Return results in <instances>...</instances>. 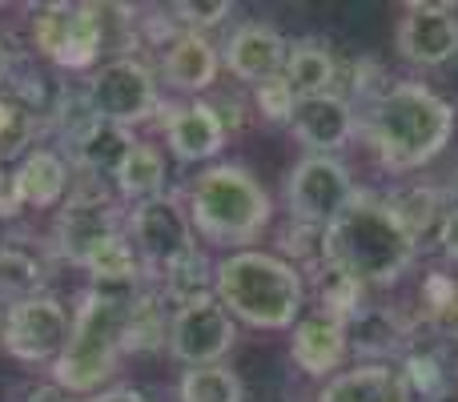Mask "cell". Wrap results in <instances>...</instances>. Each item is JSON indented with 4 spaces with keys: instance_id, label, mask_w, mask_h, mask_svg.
<instances>
[{
    "instance_id": "27",
    "label": "cell",
    "mask_w": 458,
    "mask_h": 402,
    "mask_svg": "<svg viewBox=\"0 0 458 402\" xmlns=\"http://www.w3.org/2000/svg\"><path fill=\"white\" fill-rule=\"evenodd\" d=\"M45 278H48V266L40 261V253L21 245V237L0 242V290L16 294V298H32Z\"/></svg>"
},
{
    "instance_id": "22",
    "label": "cell",
    "mask_w": 458,
    "mask_h": 402,
    "mask_svg": "<svg viewBox=\"0 0 458 402\" xmlns=\"http://www.w3.org/2000/svg\"><path fill=\"white\" fill-rule=\"evenodd\" d=\"M16 182H21L24 205L53 210L64 198V190H69V166L53 150H32V153H24L21 169H16Z\"/></svg>"
},
{
    "instance_id": "3",
    "label": "cell",
    "mask_w": 458,
    "mask_h": 402,
    "mask_svg": "<svg viewBox=\"0 0 458 402\" xmlns=\"http://www.w3.org/2000/svg\"><path fill=\"white\" fill-rule=\"evenodd\" d=\"M214 298L229 318H242L258 330H290L298 326L306 286L293 261L261 250H237L214 266Z\"/></svg>"
},
{
    "instance_id": "16",
    "label": "cell",
    "mask_w": 458,
    "mask_h": 402,
    "mask_svg": "<svg viewBox=\"0 0 458 402\" xmlns=\"http://www.w3.org/2000/svg\"><path fill=\"white\" fill-rule=\"evenodd\" d=\"M225 117L217 105L209 101H193V105H177L165 117V137L169 150H174L177 161H209L222 153L225 145Z\"/></svg>"
},
{
    "instance_id": "32",
    "label": "cell",
    "mask_w": 458,
    "mask_h": 402,
    "mask_svg": "<svg viewBox=\"0 0 458 402\" xmlns=\"http://www.w3.org/2000/svg\"><path fill=\"white\" fill-rule=\"evenodd\" d=\"M403 379H406V387H411V395H422L427 402L446 398V390H451V371H446V366L438 363V355H430V350L406 355Z\"/></svg>"
},
{
    "instance_id": "20",
    "label": "cell",
    "mask_w": 458,
    "mask_h": 402,
    "mask_svg": "<svg viewBox=\"0 0 458 402\" xmlns=\"http://www.w3.org/2000/svg\"><path fill=\"white\" fill-rule=\"evenodd\" d=\"M282 77H285V85L293 89L298 101H306V97H326V93H334V81H338V61H334L326 40L301 37V40H293L290 53H285Z\"/></svg>"
},
{
    "instance_id": "43",
    "label": "cell",
    "mask_w": 458,
    "mask_h": 402,
    "mask_svg": "<svg viewBox=\"0 0 458 402\" xmlns=\"http://www.w3.org/2000/svg\"><path fill=\"white\" fill-rule=\"evenodd\" d=\"M446 318H451V322L458 326V298H454V310H451V314H446Z\"/></svg>"
},
{
    "instance_id": "6",
    "label": "cell",
    "mask_w": 458,
    "mask_h": 402,
    "mask_svg": "<svg viewBox=\"0 0 458 402\" xmlns=\"http://www.w3.org/2000/svg\"><path fill=\"white\" fill-rule=\"evenodd\" d=\"M89 105L101 121L121 129H133L157 113V77L137 56H117L105 61L89 81Z\"/></svg>"
},
{
    "instance_id": "14",
    "label": "cell",
    "mask_w": 458,
    "mask_h": 402,
    "mask_svg": "<svg viewBox=\"0 0 458 402\" xmlns=\"http://www.w3.org/2000/svg\"><path fill=\"white\" fill-rule=\"evenodd\" d=\"M290 129L306 150L330 158L342 145H350V137L358 133V117H354V105L342 93H326V97H306V101L293 105Z\"/></svg>"
},
{
    "instance_id": "42",
    "label": "cell",
    "mask_w": 458,
    "mask_h": 402,
    "mask_svg": "<svg viewBox=\"0 0 458 402\" xmlns=\"http://www.w3.org/2000/svg\"><path fill=\"white\" fill-rule=\"evenodd\" d=\"M8 77V48H4V40H0V81Z\"/></svg>"
},
{
    "instance_id": "37",
    "label": "cell",
    "mask_w": 458,
    "mask_h": 402,
    "mask_svg": "<svg viewBox=\"0 0 458 402\" xmlns=\"http://www.w3.org/2000/svg\"><path fill=\"white\" fill-rule=\"evenodd\" d=\"M24 210V193H21V182L16 174L0 169V218H16Z\"/></svg>"
},
{
    "instance_id": "18",
    "label": "cell",
    "mask_w": 458,
    "mask_h": 402,
    "mask_svg": "<svg viewBox=\"0 0 458 402\" xmlns=\"http://www.w3.org/2000/svg\"><path fill=\"white\" fill-rule=\"evenodd\" d=\"M314 402H414L403 371L386 363H362L354 371H338Z\"/></svg>"
},
{
    "instance_id": "2",
    "label": "cell",
    "mask_w": 458,
    "mask_h": 402,
    "mask_svg": "<svg viewBox=\"0 0 458 402\" xmlns=\"http://www.w3.org/2000/svg\"><path fill=\"white\" fill-rule=\"evenodd\" d=\"M419 242L394 221L386 201L358 193L338 221L326 226V266L354 274L362 286H390L411 269Z\"/></svg>"
},
{
    "instance_id": "41",
    "label": "cell",
    "mask_w": 458,
    "mask_h": 402,
    "mask_svg": "<svg viewBox=\"0 0 458 402\" xmlns=\"http://www.w3.org/2000/svg\"><path fill=\"white\" fill-rule=\"evenodd\" d=\"M446 201H451V210L458 213V169L451 174V182H446Z\"/></svg>"
},
{
    "instance_id": "23",
    "label": "cell",
    "mask_w": 458,
    "mask_h": 402,
    "mask_svg": "<svg viewBox=\"0 0 458 402\" xmlns=\"http://www.w3.org/2000/svg\"><path fill=\"white\" fill-rule=\"evenodd\" d=\"M133 133L121 125H109V121H97L85 137H81L72 150H77V161L89 169L93 177H117L125 158L133 153Z\"/></svg>"
},
{
    "instance_id": "11",
    "label": "cell",
    "mask_w": 458,
    "mask_h": 402,
    "mask_svg": "<svg viewBox=\"0 0 458 402\" xmlns=\"http://www.w3.org/2000/svg\"><path fill=\"white\" fill-rule=\"evenodd\" d=\"M117 205L109 201L105 185H89V190H77L69 201L61 205L53 226V245L61 258H69L72 266H85L93 258V250H101L109 237H117Z\"/></svg>"
},
{
    "instance_id": "39",
    "label": "cell",
    "mask_w": 458,
    "mask_h": 402,
    "mask_svg": "<svg viewBox=\"0 0 458 402\" xmlns=\"http://www.w3.org/2000/svg\"><path fill=\"white\" fill-rule=\"evenodd\" d=\"M89 402H149L141 395V390H133V387H113V390H97Z\"/></svg>"
},
{
    "instance_id": "33",
    "label": "cell",
    "mask_w": 458,
    "mask_h": 402,
    "mask_svg": "<svg viewBox=\"0 0 458 402\" xmlns=\"http://www.w3.org/2000/svg\"><path fill=\"white\" fill-rule=\"evenodd\" d=\"M282 250L293 253V266H326V229L290 218L282 229Z\"/></svg>"
},
{
    "instance_id": "12",
    "label": "cell",
    "mask_w": 458,
    "mask_h": 402,
    "mask_svg": "<svg viewBox=\"0 0 458 402\" xmlns=\"http://www.w3.org/2000/svg\"><path fill=\"white\" fill-rule=\"evenodd\" d=\"M129 242L149 266L165 269L198 250L193 242V221L174 198H149L129 213Z\"/></svg>"
},
{
    "instance_id": "17",
    "label": "cell",
    "mask_w": 458,
    "mask_h": 402,
    "mask_svg": "<svg viewBox=\"0 0 458 402\" xmlns=\"http://www.w3.org/2000/svg\"><path fill=\"white\" fill-rule=\"evenodd\" d=\"M290 355L298 363V371L314 374V379H326V374H338V366L346 363L350 355V338H346V326L334 322L326 314H310L298 318L293 326V342H290Z\"/></svg>"
},
{
    "instance_id": "25",
    "label": "cell",
    "mask_w": 458,
    "mask_h": 402,
    "mask_svg": "<svg viewBox=\"0 0 458 402\" xmlns=\"http://www.w3.org/2000/svg\"><path fill=\"white\" fill-rule=\"evenodd\" d=\"M362 294L366 286L358 282L354 274H346V269L338 266H318V314L334 318V322H354L358 314H362Z\"/></svg>"
},
{
    "instance_id": "34",
    "label": "cell",
    "mask_w": 458,
    "mask_h": 402,
    "mask_svg": "<svg viewBox=\"0 0 458 402\" xmlns=\"http://www.w3.org/2000/svg\"><path fill=\"white\" fill-rule=\"evenodd\" d=\"M293 105H298V97H293V89L285 85L282 73L269 77V81H261V85H253V109H258L266 121H277V125L285 121V125H290Z\"/></svg>"
},
{
    "instance_id": "28",
    "label": "cell",
    "mask_w": 458,
    "mask_h": 402,
    "mask_svg": "<svg viewBox=\"0 0 458 402\" xmlns=\"http://www.w3.org/2000/svg\"><path fill=\"white\" fill-rule=\"evenodd\" d=\"M169 342V322L161 314L157 298L153 294H141V298L129 306L125 314V330H121V355L133 350V355H145V350H157Z\"/></svg>"
},
{
    "instance_id": "9",
    "label": "cell",
    "mask_w": 458,
    "mask_h": 402,
    "mask_svg": "<svg viewBox=\"0 0 458 402\" xmlns=\"http://www.w3.org/2000/svg\"><path fill=\"white\" fill-rule=\"evenodd\" d=\"M233 342L237 326L214 294L185 302L169 318V355L185 366H217L233 350Z\"/></svg>"
},
{
    "instance_id": "5",
    "label": "cell",
    "mask_w": 458,
    "mask_h": 402,
    "mask_svg": "<svg viewBox=\"0 0 458 402\" xmlns=\"http://www.w3.org/2000/svg\"><path fill=\"white\" fill-rule=\"evenodd\" d=\"M274 218L269 193L245 166H214L190 190V221L206 242L250 245Z\"/></svg>"
},
{
    "instance_id": "8",
    "label": "cell",
    "mask_w": 458,
    "mask_h": 402,
    "mask_svg": "<svg viewBox=\"0 0 458 402\" xmlns=\"http://www.w3.org/2000/svg\"><path fill=\"white\" fill-rule=\"evenodd\" d=\"M358 198L354 177L338 158H322L310 153L285 177V201H290V218L306 221V226H330L342 218L350 201Z\"/></svg>"
},
{
    "instance_id": "29",
    "label": "cell",
    "mask_w": 458,
    "mask_h": 402,
    "mask_svg": "<svg viewBox=\"0 0 458 402\" xmlns=\"http://www.w3.org/2000/svg\"><path fill=\"white\" fill-rule=\"evenodd\" d=\"M182 402H245V387L229 366H190L177 382Z\"/></svg>"
},
{
    "instance_id": "24",
    "label": "cell",
    "mask_w": 458,
    "mask_h": 402,
    "mask_svg": "<svg viewBox=\"0 0 458 402\" xmlns=\"http://www.w3.org/2000/svg\"><path fill=\"white\" fill-rule=\"evenodd\" d=\"M386 210L394 213V221L414 237V242H422L435 226H443V193H438L435 185H422V182L398 185V190L386 198Z\"/></svg>"
},
{
    "instance_id": "10",
    "label": "cell",
    "mask_w": 458,
    "mask_h": 402,
    "mask_svg": "<svg viewBox=\"0 0 458 402\" xmlns=\"http://www.w3.org/2000/svg\"><path fill=\"white\" fill-rule=\"evenodd\" d=\"M72 330L69 310L48 294H32V298H16L4 314V350L21 363H48L64 350Z\"/></svg>"
},
{
    "instance_id": "31",
    "label": "cell",
    "mask_w": 458,
    "mask_h": 402,
    "mask_svg": "<svg viewBox=\"0 0 458 402\" xmlns=\"http://www.w3.org/2000/svg\"><path fill=\"white\" fill-rule=\"evenodd\" d=\"M37 137V109L16 97H0V161L21 158Z\"/></svg>"
},
{
    "instance_id": "21",
    "label": "cell",
    "mask_w": 458,
    "mask_h": 402,
    "mask_svg": "<svg viewBox=\"0 0 458 402\" xmlns=\"http://www.w3.org/2000/svg\"><path fill=\"white\" fill-rule=\"evenodd\" d=\"M406 334H411L406 318L386 306H366L354 322H346L350 346L366 358H386V355H394V350H403Z\"/></svg>"
},
{
    "instance_id": "4",
    "label": "cell",
    "mask_w": 458,
    "mask_h": 402,
    "mask_svg": "<svg viewBox=\"0 0 458 402\" xmlns=\"http://www.w3.org/2000/svg\"><path fill=\"white\" fill-rule=\"evenodd\" d=\"M133 302L105 298L93 286L81 294V306L72 310L69 342L53 363V387H61L64 395H93L105 379L117 374L121 330H125V314Z\"/></svg>"
},
{
    "instance_id": "26",
    "label": "cell",
    "mask_w": 458,
    "mask_h": 402,
    "mask_svg": "<svg viewBox=\"0 0 458 402\" xmlns=\"http://www.w3.org/2000/svg\"><path fill=\"white\" fill-rule=\"evenodd\" d=\"M121 190V198L129 201H149V198H161V185H165V161L153 145H133V153L125 158L121 174L113 177Z\"/></svg>"
},
{
    "instance_id": "35",
    "label": "cell",
    "mask_w": 458,
    "mask_h": 402,
    "mask_svg": "<svg viewBox=\"0 0 458 402\" xmlns=\"http://www.w3.org/2000/svg\"><path fill=\"white\" fill-rule=\"evenodd\" d=\"M174 13L185 21V32H198V29L222 24L233 13V4L229 0H182V4H174Z\"/></svg>"
},
{
    "instance_id": "7",
    "label": "cell",
    "mask_w": 458,
    "mask_h": 402,
    "mask_svg": "<svg viewBox=\"0 0 458 402\" xmlns=\"http://www.w3.org/2000/svg\"><path fill=\"white\" fill-rule=\"evenodd\" d=\"M32 40L61 69H89L101 56L105 16L93 4H45L32 16Z\"/></svg>"
},
{
    "instance_id": "13",
    "label": "cell",
    "mask_w": 458,
    "mask_h": 402,
    "mask_svg": "<svg viewBox=\"0 0 458 402\" xmlns=\"http://www.w3.org/2000/svg\"><path fill=\"white\" fill-rule=\"evenodd\" d=\"M403 61L419 69H443L458 56V13L451 4H406L394 32Z\"/></svg>"
},
{
    "instance_id": "36",
    "label": "cell",
    "mask_w": 458,
    "mask_h": 402,
    "mask_svg": "<svg viewBox=\"0 0 458 402\" xmlns=\"http://www.w3.org/2000/svg\"><path fill=\"white\" fill-rule=\"evenodd\" d=\"M454 298H458V286L443 274V269L422 278V306H427V318H435V322L446 318L454 310Z\"/></svg>"
},
{
    "instance_id": "38",
    "label": "cell",
    "mask_w": 458,
    "mask_h": 402,
    "mask_svg": "<svg viewBox=\"0 0 458 402\" xmlns=\"http://www.w3.org/2000/svg\"><path fill=\"white\" fill-rule=\"evenodd\" d=\"M438 242H443V253L451 261H458V213L446 210L443 213V226H438Z\"/></svg>"
},
{
    "instance_id": "1",
    "label": "cell",
    "mask_w": 458,
    "mask_h": 402,
    "mask_svg": "<svg viewBox=\"0 0 458 402\" xmlns=\"http://www.w3.org/2000/svg\"><path fill=\"white\" fill-rule=\"evenodd\" d=\"M454 133L451 101L419 81H394L378 101L366 109V137L386 169L406 174L422 169L446 150Z\"/></svg>"
},
{
    "instance_id": "40",
    "label": "cell",
    "mask_w": 458,
    "mask_h": 402,
    "mask_svg": "<svg viewBox=\"0 0 458 402\" xmlns=\"http://www.w3.org/2000/svg\"><path fill=\"white\" fill-rule=\"evenodd\" d=\"M24 402H72V395H64L61 387H53V382H48V387H37V390H32V395L24 398Z\"/></svg>"
},
{
    "instance_id": "44",
    "label": "cell",
    "mask_w": 458,
    "mask_h": 402,
    "mask_svg": "<svg viewBox=\"0 0 458 402\" xmlns=\"http://www.w3.org/2000/svg\"><path fill=\"white\" fill-rule=\"evenodd\" d=\"M0 330H4V318H0Z\"/></svg>"
},
{
    "instance_id": "19",
    "label": "cell",
    "mask_w": 458,
    "mask_h": 402,
    "mask_svg": "<svg viewBox=\"0 0 458 402\" xmlns=\"http://www.w3.org/2000/svg\"><path fill=\"white\" fill-rule=\"evenodd\" d=\"M161 73H165V85L177 93H206L222 73V56H217V45L209 37L182 32V37L169 40Z\"/></svg>"
},
{
    "instance_id": "15",
    "label": "cell",
    "mask_w": 458,
    "mask_h": 402,
    "mask_svg": "<svg viewBox=\"0 0 458 402\" xmlns=\"http://www.w3.org/2000/svg\"><path fill=\"white\" fill-rule=\"evenodd\" d=\"M285 53H290V40H285L274 24L250 21L229 37L225 64L237 81H245V85H261V81L277 77V73L285 69Z\"/></svg>"
},
{
    "instance_id": "30",
    "label": "cell",
    "mask_w": 458,
    "mask_h": 402,
    "mask_svg": "<svg viewBox=\"0 0 458 402\" xmlns=\"http://www.w3.org/2000/svg\"><path fill=\"white\" fill-rule=\"evenodd\" d=\"M161 286H165L169 302L185 306V302H193V298L214 294V269H209V261L201 258V250H193V253H185L182 261L161 269Z\"/></svg>"
}]
</instances>
